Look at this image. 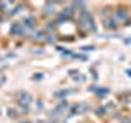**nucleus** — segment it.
Here are the masks:
<instances>
[{
	"label": "nucleus",
	"instance_id": "obj_1",
	"mask_svg": "<svg viewBox=\"0 0 131 123\" xmlns=\"http://www.w3.org/2000/svg\"><path fill=\"white\" fill-rule=\"evenodd\" d=\"M20 31H21V26H20V25H18V23H16V25H15V26H13V28H12V33H15V35H18V33H20Z\"/></svg>",
	"mask_w": 131,
	"mask_h": 123
}]
</instances>
